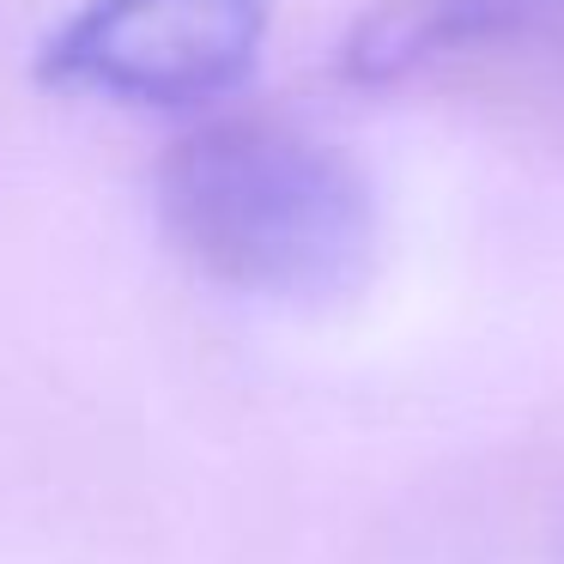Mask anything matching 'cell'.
<instances>
[{
    "instance_id": "cell-1",
    "label": "cell",
    "mask_w": 564,
    "mask_h": 564,
    "mask_svg": "<svg viewBox=\"0 0 564 564\" xmlns=\"http://www.w3.org/2000/svg\"><path fill=\"white\" fill-rule=\"evenodd\" d=\"M159 213L207 280L273 304H340L377 261L365 171L273 116L188 128L159 164Z\"/></svg>"
},
{
    "instance_id": "cell-2",
    "label": "cell",
    "mask_w": 564,
    "mask_h": 564,
    "mask_svg": "<svg viewBox=\"0 0 564 564\" xmlns=\"http://www.w3.org/2000/svg\"><path fill=\"white\" fill-rule=\"evenodd\" d=\"M273 0H86L37 50V79L67 98L200 110L256 74Z\"/></svg>"
},
{
    "instance_id": "cell-3",
    "label": "cell",
    "mask_w": 564,
    "mask_h": 564,
    "mask_svg": "<svg viewBox=\"0 0 564 564\" xmlns=\"http://www.w3.org/2000/svg\"><path fill=\"white\" fill-rule=\"evenodd\" d=\"M564 50V0H382L346 37V79L394 86L455 55Z\"/></svg>"
}]
</instances>
